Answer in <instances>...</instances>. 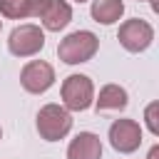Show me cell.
Segmentation results:
<instances>
[{"label": "cell", "instance_id": "cell-2", "mask_svg": "<svg viewBox=\"0 0 159 159\" xmlns=\"http://www.w3.org/2000/svg\"><path fill=\"white\" fill-rule=\"evenodd\" d=\"M72 117L62 104H45L37 112V132L45 142H60L70 134Z\"/></svg>", "mask_w": 159, "mask_h": 159}, {"label": "cell", "instance_id": "cell-12", "mask_svg": "<svg viewBox=\"0 0 159 159\" xmlns=\"http://www.w3.org/2000/svg\"><path fill=\"white\" fill-rule=\"evenodd\" d=\"M157 112H159V102H149V104H147V109H144L147 127H149V132H152L154 137L159 134V117H157Z\"/></svg>", "mask_w": 159, "mask_h": 159}, {"label": "cell", "instance_id": "cell-8", "mask_svg": "<svg viewBox=\"0 0 159 159\" xmlns=\"http://www.w3.org/2000/svg\"><path fill=\"white\" fill-rule=\"evenodd\" d=\"M67 159H102L99 137L94 132H80L67 147Z\"/></svg>", "mask_w": 159, "mask_h": 159}, {"label": "cell", "instance_id": "cell-11", "mask_svg": "<svg viewBox=\"0 0 159 159\" xmlns=\"http://www.w3.org/2000/svg\"><path fill=\"white\" fill-rule=\"evenodd\" d=\"M124 12V2L122 0H92V17L94 22L102 25H112L122 17Z\"/></svg>", "mask_w": 159, "mask_h": 159}, {"label": "cell", "instance_id": "cell-18", "mask_svg": "<svg viewBox=\"0 0 159 159\" xmlns=\"http://www.w3.org/2000/svg\"><path fill=\"white\" fill-rule=\"evenodd\" d=\"M0 27H2V20H0Z\"/></svg>", "mask_w": 159, "mask_h": 159}, {"label": "cell", "instance_id": "cell-3", "mask_svg": "<svg viewBox=\"0 0 159 159\" xmlns=\"http://www.w3.org/2000/svg\"><path fill=\"white\" fill-rule=\"evenodd\" d=\"M94 102V84L87 75H70L62 82V107L67 112H84Z\"/></svg>", "mask_w": 159, "mask_h": 159}, {"label": "cell", "instance_id": "cell-4", "mask_svg": "<svg viewBox=\"0 0 159 159\" xmlns=\"http://www.w3.org/2000/svg\"><path fill=\"white\" fill-rule=\"evenodd\" d=\"M42 47H45V32L37 25H32V22L17 25L10 32V37H7V50L15 57H32Z\"/></svg>", "mask_w": 159, "mask_h": 159}, {"label": "cell", "instance_id": "cell-6", "mask_svg": "<svg viewBox=\"0 0 159 159\" xmlns=\"http://www.w3.org/2000/svg\"><path fill=\"white\" fill-rule=\"evenodd\" d=\"M20 84L30 92V94H42L55 84V70L50 62L45 60H32L22 67L20 72Z\"/></svg>", "mask_w": 159, "mask_h": 159}, {"label": "cell", "instance_id": "cell-16", "mask_svg": "<svg viewBox=\"0 0 159 159\" xmlns=\"http://www.w3.org/2000/svg\"><path fill=\"white\" fill-rule=\"evenodd\" d=\"M0 2H10V0H0Z\"/></svg>", "mask_w": 159, "mask_h": 159}, {"label": "cell", "instance_id": "cell-7", "mask_svg": "<svg viewBox=\"0 0 159 159\" xmlns=\"http://www.w3.org/2000/svg\"><path fill=\"white\" fill-rule=\"evenodd\" d=\"M109 144L122 154L137 152L142 144V127L134 119H114L109 127Z\"/></svg>", "mask_w": 159, "mask_h": 159}, {"label": "cell", "instance_id": "cell-10", "mask_svg": "<svg viewBox=\"0 0 159 159\" xmlns=\"http://www.w3.org/2000/svg\"><path fill=\"white\" fill-rule=\"evenodd\" d=\"M129 102L127 97V89L119 87V84H104L99 89V97H97V112H119L124 109Z\"/></svg>", "mask_w": 159, "mask_h": 159}, {"label": "cell", "instance_id": "cell-1", "mask_svg": "<svg viewBox=\"0 0 159 159\" xmlns=\"http://www.w3.org/2000/svg\"><path fill=\"white\" fill-rule=\"evenodd\" d=\"M97 50H99L97 35L89 30H77V32H70L57 45V57L67 65H80V62L92 60L97 55Z\"/></svg>", "mask_w": 159, "mask_h": 159}, {"label": "cell", "instance_id": "cell-15", "mask_svg": "<svg viewBox=\"0 0 159 159\" xmlns=\"http://www.w3.org/2000/svg\"><path fill=\"white\" fill-rule=\"evenodd\" d=\"M142 2H152V7L157 10V0H142Z\"/></svg>", "mask_w": 159, "mask_h": 159}, {"label": "cell", "instance_id": "cell-13", "mask_svg": "<svg viewBox=\"0 0 159 159\" xmlns=\"http://www.w3.org/2000/svg\"><path fill=\"white\" fill-rule=\"evenodd\" d=\"M50 0H27V17H42Z\"/></svg>", "mask_w": 159, "mask_h": 159}, {"label": "cell", "instance_id": "cell-17", "mask_svg": "<svg viewBox=\"0 0 159 159\" xmlns=\"http://www.w3.org/2000/svg\"><path fill=\"white\" fill-rule=\"evenodd\" d=\"M0 139H2V129H0Z\"/></svg>", "mask_w": 159, "mask_h": 159}, {"label": "cell", "instance_id": "cell-19", "mask_svg": "<svg viewBox=\"0 0 159 159\" xmlns=\"http://www.w3.org/2000/svg\"><path fill=\"white\" fill-rule=\"evenodd\" d=\"M77 2H84V0H77Z\"/></svg>", "mask_w": 159, "mask_h": 159}, {"label": "cell", "instance_id": "cell-14", "mask_svg": "<svg viewBox=\"0 0 159 159\" xmlns=\"http://www.w3.org/2000/svg\"><path fill=\"white\" fill-rule=\"evenodd\" d=\"M147 159H159V144H154V147L149 149V154H147Z\"/></svg>", "mask_w": 159, "mask_h": 159}, {"label": "cell", "instance_id": "cell-5", "mask_svg": "<svg viewBox=\"0 0 159 159\" xmlns=\"http://www.w3.org/2000/svg\"><path fill=\"white\" fill-rule=\"evenodd\" d=\"M117 40L127 52H144L154 40V27L147 20L134 17V20H127V22L119 25Z\"/></svg>", "mask_w": 159, "mask_h": 159}, {"label": "cell", "instance_id": "cell-9", "mask_svg": "<svg viewBox=\"0 0 159 159\" xmlns=\"http://www.w3.org/2000/svg\"><path fill=\"white\" fill-rule=\"evenodd\" d=\"M40 20H42L45 30L60 32V30H65V27L70 25V20H72V7H70L65 0H50L45 15H42Z\"/></svg>", "mask_w": 159, "mask_h": 159}]
</instances>
